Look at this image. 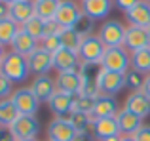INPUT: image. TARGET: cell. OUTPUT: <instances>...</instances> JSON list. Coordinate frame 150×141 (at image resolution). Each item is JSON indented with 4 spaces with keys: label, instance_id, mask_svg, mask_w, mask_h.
<instances>
[{
    "label": "cell",
    "instance_id": "6da1fadb",
    "mask_svg": "<svg viewBox=\"0 0 150 141\" xmlns=\"http://www.w3.org/2000/svg\"><path fill=\"white\" fill-rule=\"evenodd\" d=\"M0 73L6 74L13 84H21V82H27L30 76V69H29V61H27L25 56H19L15 52H8L6 57H4L2 65H0Z\"/></svg>",
    "mask_w": 150,
    "mask_h": 141
},
{
    "label": "cell",
    "instance_id": "7a4b0ae2",
    "mask_svg": "<svg viewBox=\"0 0 150 141\" xmlns=\"http://www.w3.org/2000/svg\"><path fill=\"white\" fill-rule=\"evenodd\" d=\"M105 53H106V46L103 44V40L97 34H91V36L84 38L80 50H78L80 63L82 65H91V67H101Z\"/></svg>",
    "mask_w": 150,
    "mask_h": 141
},
{
    "label": "cell",
    "instance_id": "3957f363",
    "mask_svg": "<svg viewBox=\"0 0 150 141\" xmlns=\"http://www.w3.org/2000/svg\"><path fill=\"white\" fill-rule=\"evenodd\" d=\"M125 29L127 25H124L118 19H106L101 23L97 36L103 40L106 48H122L125 42Z\"/></svg>",
    "mask_w": 150,
    "mask_h": 141
},
{
    "label": "cell",
    "instance_id": "277c9868",
    "mask_svg": "<svg viewBox=\"0 0 150 141\" xmlns=\"http://www.w3.org/2000/svg\"><path fill=\"white\" fill-rule=\"evenodd\" d=\"M103 70H110V73H120L125 74L131 69V53L122 46V48H106V53L103 57L101 63Z\"/></svg>",
    "mask_w": 150,
    "mask_h": 141
},
{
    "label": "cell",
    "instance_id": "5b68a950",
    "mask_svg": "<svg viewBox=\"0 0 150 141\" xmlns=\"http://www.w3.org/2000/svg\"><path fill=\"white\" fill-rule=\"evenodd\" d=\"M10 99L13 101V105L17 107L19 115L36 116L38 109H40V101H38V97L34 95V92L30 88H17Z\"/></svg>",
    "mask_w": 150,
    "mask_h": 141
},
{
    "label": "cell",
    "instance_id": "8992f818",
    "mask_svg": "<svg viewBox=\"0 0 150 141\" xmlns=\"http://www.w3.org/2000/svg\"><path fill=\"white\" fill-rule=\"evenodd\" d=\"M97 86H99L103 95H114L116 97L125 88V78L120 73H110V70H97Z\"/></svg>",
    "mask_w": 150,
    "mask_h": 141
},
{
    "label": "cell",
    "instance_id": "52a82bcc",
    "mask_svg": "<svg viewBox=\"0 0 150 141\" xmlns=\"http://www.w3.org/2000/svg\"><path fill=\"white\" fill-rule=\"evenodd\" d=\"M78 130L72 126L70 118H61V116H55L53 120L48 124V139L51 141H74Z\"/></svg>",
    "mask_w": 150,
    "mask_h": 141
},
{
    "label": "cell",
    "instance_id": "ba28073f",
    "mask_svg": "<svg viewBox=\"0 0 150 141\" xmlns=\"http://www.w3.org/2000/svg\"><path fill=\"white\" fill-rule=\"evenodd\" d=\"M55 84H57V90L65 93H70V95H80L82 88H84V76H82V70H69V73H57L55 76Z\"/></svg>",
    "mask_w": 150,
    "mask_h": 141
},
{
    "label": "cell",
    "instance_id": "9c48e42d",
    "mask_svg": "<svg viewBox=\"0 0 150 141\" xmlns=\"http://www.w3.org/2000/svg\"><path fill=\"white\" fill-rule=\"evenodd\" d=\"M124 48L127 50L129 53L139 52V50L150 48V34L148 29H143V27H135V25H127L125 29V42Z\"/></svg>",
    "mask_w": 150,
    "mask_h": 141
},
{
    "label": "cell",
    "instance_id": "30bf717a",
    "mask_svg": "<svg viewBox=\"0 0 150 141\" xmlns=\"http://www.w3.org/2000/svg\"><path fill=\"white\" fill-rule=\"evenodd\" d=\"M82 14V6L76 2V0H61V6L57 10V15H55V21L63 27V29H72L76 25L78 17Z\"/></svg>",
    "mask_w": 150,
    "mask_h": 141
},
{
    "label": "cell",
    "instance_id": "8fae6325",
    "mask_svg": "<svg viewBox=\"0 0 150 141\" xmlns=\"http://www.w3.org/2000/svg\"><path fill=\"white\" fill-rule=\"evenodd\" d=\"M27 61H29L30 74H34V76L50 74V70L53 69V56H51L46 48H42V46L34 53H30V56L27 57Z\"/></svg>",
    "mask_w": 150,
    "mask_h": 141
},
{
    "label": "cell",
    "instance_id": "7c38bea8",
    "mask_svg": "<svg viewBox=\"0 0 150 141\" xmlns=\"http://www.w3.org/2000/svg\"><path fill=\"white\" fill-rule=\"evenodd\" d=\"M11 132L15 134V137L19 141H25V139H36V135L40 134V122H38L36 116H27L21 115L15 124L11 126Z\"/></svg>",
    "mask_w": 150,
    "mask_h": 141
},
{
    "label": "cell",
    "instance_id": "4fadbf2b",
    "mask_svg": "<svg viewBox=\"0 0 150 141\" xmlns=\"http://www.w3.org/2000/svg\"><path fill=\"white\" fill-rule=\"evenodd\" d=\"M82 11L95 21H106L114 8V0H82Z\"/></svg>",
    "mask_w": 150,
    "mask_h": 141
},
{
    "label": "cell",
    "instance_id": "5bb4252c",
    "mask_svg": "<svg viewBox=\"0 0 150 141\" xmlns=\"http://www.w3.org/2000/svg\"><path fill=\"white\" fill-rule=\"evenodd\" d=\"M74 99H76L74 95L57 90V92L53 93V97L48 101V107H50V111L53 113L55 116L67 118V116H70V113L74 111Z\"/></svg>",
    "mask_w": 150,
    "mask_h": 141
},
{
    "label": "cell",
    "instance_id": "9a60e30c",
    "mask_svg": "<svg viewBox=\"0 0 150 141\" xmlns=\"http://www.w3.org/2000/svg\"><path fill=\"white\" fill-rule=\"evenodd\" d=\"M82 67L78 52L61 48L57 53H53V69L57 73H69V70H78Z\"/></svg>",
    "mask_w": 150,
    "mask_h": 141
},
{
    "label": "cell",
    "instance_id": "2e32d148",
    "mask_svg": "<svg viewBox=\"0 0 150 141\" xmlns=\"http://www.w3.org/2000/svg\"><path fill=\"white\" fill-rule=\"evenodd\" d=\"M95 139L105 141L108 137H116V135H122L120 124H118L116 116H108V118H97L93 120V128H91Z\"/></svg>",
    "mask_w": 150,
    "mask_h": 141
},
{
    "label": "cell",
    "instance_id": "e0dca14e",
    "mask_svg": "<svg viewBox=\"0 0 150 141\" xmlns=\"http://www.w3.org/2000/svg\"><path fill=\"white\" fill-rule=\"evenodd\" d=\"M30 90L34 92L40 103H48L53 97V93L57 92V84H55V78H51L50 74H44V76H34Z\"/></svg>",
    "mask_w": 150,
    "mask_h": 141
},
{
    "label": "cell",
    "instance_id": "ac0fdd59",
    "mask_svg": "<svg viewBox=\"0 0 150 141\" xmlns=\"http://www.w3.org/2000/svg\"><path fill=\"white\" fill-rule=\"evenodd\" d=\"M124 107L127 109L129 113L141 116V118L150 116V99H148V95L143 92V90L129 93L127 99H125V103H124Z\"/></svg>",
    "mask_w": 150,
    "mask_h": 141
},
{
    "label": "cell",
    "instance_id": "d6986e66",
    "mask_svg": "<svg viewBox=\"0 0 150 141\" xmlns=\"http://www.w3.org/2000/svg\"><path fill=\"white\" fill-rule=\"evenodd\" d=\"M116 118H118V124H120L122 135H125V137H133V135L144 126L143 118L137 116V115H133V113H129L125 107L120 109V113L116 115Z\"/></svg>",
    "mask_w": 150,
    "mask_h": 141
},
{
    "label": "cell",
    "instance_id": "ffe728a7",
    "mask_svg": "<svg viewBox=\"0 0 150 141\" xmlns=\"http://www.w3.org/2000/svg\"><path fill=\"white\" fill-rule=\"evenodd\" d=\"M120 113V103L114 95H101L95 99V109H93L91 116L93 120L97 118H108V116H116Z\"/></svg>",
    "mask_w": 150,
    "mask_h": 141
},
{
    "label": "cell",
    "instance_id": "44dd1931",
    "mask_svg": "<svg viewBox=\"0 0 150 141\" xmlns=\"http://www.w3.org/2000/svg\"><path fill=\"white\" fill-rule=\"evenodd\" d=\"M11 52H15V53H19V56H25V57H29L30 53H34L38 48H40V42L38 40H34L30 34H27L25 31H19L17 33V36L13 38V42H11Z\"/></svg>",
    "mask_w": 150,
    "mask_h": 141
},
{
    "label": "cell",
    "instance_id": "7402d4cb",
    "mask_svg": "<svg viewBox=\"0 0 150 141\" xmlns=\"http://www.w3.org/2000/svg\"><path fill=\"white\" fill-rule=\"evenodd\" d=\"M36 15V10H34V0H25V2H17L10 6V17L17 23L19 27H23L27 21Z\"/></svg>",
    "mask_w": 150,
    "mask_h": 141
},
{
    "label": "cell",
    "instance_id": "603a6c76",
    "mask_svg": "<svg viewBox=\"0 0 150 141\" xmlns=\"http://www.w3.org/2000/svg\"><path fill=\"white\" fill-rule=\"evenodd\" d=\"M125 19H127L129 25L148 29L150 27V4L144 2V0H141L133 10H129L127 14H125Z\"/></svg>",
    "mask_w": 150,
    "mask_h": 141
},
{
    "label": "cell",
    "instance_id": "cb8c5ba5",
    "mask_svg": "<svg viewBox=\"0 0 150 141\" xmlns=\"http://www.w3.org/2000/svg\"><path fill=\"white\" fill-rule=\"evenodd\" d=\"M19 111L11 99H0V128H11L19 118Z\"/></svg>",
    "mask_w": 150,
    "mask_h": 141
},
{
    "label": "cell",
    "instance_id": "d4e9b609",
    "mask_svg": "<svg viewBox=\"0 0 150 141\" xmlns=\"http://www.w3.org/2000/svg\"><path fill=\"white\" fill-rule=\"evenodd\" d=\"M61 6V0H34L36 15L44 21H51L57 15V10Z\"/></svg>",
    "mask_w": 150,
    "mask_h": 141
},
{
    "label": "cell",
    "instance_id": "484cf974",
    "mask_svg": "<svg viewBox=\"0 0 150 141\" xmlns=\"http://www.w3.org/2000/svg\"><path fill=\"white\" fill-rule=\"evenodd\" d=\"M19 31H21V27L11 17L2 19V21H0V46H4V48H6V46H11V42L17 36Z\"/></svg>",
    "mask_w": 150,
    "mask_h": 141
},
{
    "label": "cell",
    "instance_id": "4316f807",
    "mask_svg": "<svg viewBox=\"0 0 150 141\" xmlns=\"http://www.w3.org/2000/svg\"><path fill=\"white\" fill-rule=\"evenodd\" d=\"M131 69L139 70L141 74H150V48L139 50L131 53Z\"/></svg>",
    "mask_w": 150,
    "mask_h": 141
},
{
    "label": "cell",
    "instance_id": "83f0119b",
    "mask_svg": "<svg viewBox=\"0 0 150 141\" xmlns=\"http://www.w3.org/2000/svg\"><path fill=\"white\" fill-rule=\"evenodd\" d=\"M59 38H61L63 48L72 50V52H78L80 46H82V40H84V38L74 31V27H72V29H63V33L59 34Z\"/></svg>",
    "mask_w": 150,
    "mask_h": 141
},
{
    "label": "cell",
    "instance_id": "f1b7e54d",
    "mask_svg": "<svg viewBox=\"0 0 150 141\" xmlns=\"http://www.w3.org/2000/svg\"><path fill=\"white\" fill-rule=\"evenodd\" d=\"M44 25H46L44 19H40L38 15H34V17L30 19V21H27L25 25L21 27V29L25 31L27 34H30V36H33L34 40L42 42V38H44Z\"/></svg>",
    "mask_w": 150,
    "mask_h": 141
},
{
    "label": "cell",
    "instance_id": "f546056e",
    "mask_svg": "<svg viewBox=\"0 0 150 141\" xmlns=\"http://www.w3.org/2000/svg\"><path fill=\"white\" fill-rule=\"evenodd\" d=\"M74 31H76L82 38H88V36H91V34H95L93 33V31H95V19H91L89 15H86L84 11H82L78 21H76V25H74Z\"/></svg>",
    "mask_w": 150,
    "mask_h": 141
},
{
    "label": "cell",
    "instance_id": "4dcf8cb0",
    "mask_svg": "<svg viewBox=\"0 0 150 141\" xmlns=\"http://www.w3.org/2000/svg\"><path fill=\"white\" fill-rule=\"evenodd\" d=\"M70 122H72V126L76 128L78 132H84V130H89L91 132L93 128V116L91 115H86V113H70Z\"/></svg>",
    "mask_w": 150,
    "mask_h": 141
},
{
    "label": "cell",
    "instance_id": "1f68e13d",
    "mask_svg": "<svg viewBox=\"0 0 150 141\" xmlns=\"http://www.w3.org/2000/svg\"><path fill=\"white\" fill-rule=\"evenodd\" d=\"M124 78H125V88H129L131 92H139V90H143V84H144V74H141L139 70L129 69L127 73L124 74Z\"/></svg>",
    "mask_w": 150,
    "mask_h": 141
},
{
    "label": "cell",
    "instance_id": "d6a6232c",
    "mask_svg": "<svg viewBox=\"0 0 150 141\" xmlns=\"http://www.w3.org/2000/svg\"><path fill=\"white\" fill-rule=\"evenodd\" d=\"M93 109H95V97L84 95V93L76 95V99H74V111H76V113H86V115H91Z\"/></svg>",
    "mask_w": 150,
    "mask_h": 141
},
{
    "label": "cell",
    "instance_id": "836d02e7",
    "mask_svg": "<svg viewBox=\"0 0 150 141\" xmlns=\"http://www.w3.org/2000/svg\"><path fill=\"white\" fill-rule=\"evenodd\" d=\"M13 82L10 80V78L6 76V74L0 73V99H10L11 95H13Z\"/></svg>",
    "mask_w": 150,
    "mask_h": 141
},
{
    "label": "cell",
    "instance_id": "e575fe53",
    "mask_svg": "<svg viewBox=\"0 0 150 141\" xmlns=\"http://www.w3.org/2000/svg\"><path fill=\"white\" fill-rule=\"evenodd\" d=\"M40 46H42V48H46V50H48V52L51 53V56H53V53H57L59 50L63 48V44H61V38H59V36H48V38H44Z\"/></svg>",
    "mask_w": 150,
    "mask_h": 141
},
{
    "label": "cell",
    "instance_id": "d590c367",
    "mask_svg": "<svg viewBox=\"0 0 150 141\" xmlns=\"http://www.w3.org/2000/svg\"><path fill=\"white\" fill-rule=\"evenodd\" d=\"M61 33H63V27L59 25L55 19L46 21V25H44V38H48V36H59ZM44 38H42V40H44Z\"/></svg>",
    "mask_w": 150,
    "mask_h": 141
},
{
    "label": "cell",
    "instance_id": "8d00e7d4",
    "mask_svg": "<svg viewBox=\"0 0 150 141\" xmlns=\"http://www.w3.org/2000/svg\"><path fill=\"white\" fill-rule=\"evenodd\" d=\"M139 2H141V0H114V6H116L120 11L127 14V11H129V10H133V8H135Z\"/></svg>",
    "mask_w": 150,
    "mask_h": 141
},
{
    "label": "cell",
    "instance_id": "74e56055",
    "mask_svg": "<svg viewBox=\"0 0 150 141\" xmlns=\"http://www.w3.org/2000/svg\"><path fill=\"white\" fill-rule=\"evenodd\" d=\"M0 141H19L11 128H0Z\"/></svg>",
    "mask_w": 150,
    "mask_h": 141
},
{
    "label": "cell",
    "instance_id": "f35d334b",
    "mask_svg": "<svg viewBox=\"0 0 150 141\" xmlns=\"http://www.w3.org/2000/svg\"><path fill=\"white\" fill-rule=\"evenodd\" d=\"M133 137H135V141H150V126H143Z\"/></svg>",
    "mask_w": 150,
    "mask_h": 141
},
{
    "label": "cell",
    "instance_id": "ab89813d",
    "mask_svg": "<svg viewBox=\"0 0 150 141\" xmlns=\"http://www.w3.org/2000/svg\"><path fill=\"white\" fill-rule=\"evenodd\" d=\"M93 139H95V135H93V132H89V130L78 132L76 137H74V141H93Z\"/></svg>",
    "mask_w": 150,
    "mask_h": 141
},
{
    "label": "cell",
    "instance_id": "60d3db41",
    "mask_svg": "<svg viewBox=\"0 0 150 141\" xmlns=\"http://www.w3.org/2000/svg\"><path fill=\"white\" fill-rule=\"evenodd\" d=\"M10 17V4H6L4 0H0V21Z\"/></svg>",
    "mask_w": 150,
    "mask_h": 141
},
{
    "label": "cell",
    "instance_id": "b9f144b4",
    "mask_svg": "<svg viewBox=\"0 0 150 141\" xmlns=\"http://www.w3.org/2000/svg\"><path fill=\"white\" fill-rule=\"evenodd\" d=\"M143 92L148 95V99H150V74H146L144 76V84H143Z\"/></svg>",
    "mask_w": 150,
    "mask_h": 141
},
{
    "label": "cell",
    "instance_id": "7bdbcfd3",
    "mask_svg": "<svg viewBox=\"0 0 150 141\" xmlns=\"http://www.w3.org/2000/svg\"><path fill=\"white\" fill-rule=\"evenodd\" d=\"M6 50H4V46H0V65H2V61H4V57H6Z\"/></svg>",
    "mask_w": 150,
    "mask_h": 141
},
{
    "label": "cell",
    "instance_id": "ee69618b",
    "mask_svg": "<svg viewBox=\"0 0 150 141\" xmlns=\"http://www.w3.org/2000/svg\"><path fill=\"white\" fill-rule=\"evenodd\" d=\"M4 2H6V4H10V6H11V4H17V2H25V0H4Z\"/></svg>",
    "mask_w": 150,
    "mask_h": 141
},
{
    "label": "cell",
    "instance_id": "f6af8a7d",
    "mask_svg": "<svg viewBox=\"0 0 150 141\" xmlns=\"http://www.w3.org/2000/svg\"><path fill=\"white\" fill-rule=\"evenodd\" d=\"M105 141H122V135H116V137H108V139H105Z\"/></svg>",
    "mask_w": 150,
    "mask_h": 141
},
{
    "label": "cell",
    "instance_id": "bcb514c9",
    "mask_svg": "<svg viewBox=\"0 0 150 141\" xmlns=\"http://www.w3.org/2000/svg\"><path fill=\"white\" fill-rule=\"evenodd\" d=\"M122 141H135V137H125V135H122Z\"/></svg>",
    "mask_w": 150,
    "mask_h": 141
},
{
    "label": "cell",
    "instance_id": "7dc6e473",
    "mask_svg": "<svg viewBox=\"0 0 150 141\" xmlns=\"http://www.w3.org/2000/svg\"><path fill=\"white\" fill-rule=\"evenodd\" d=\"M25 141H38V139H25Z\"/></svg>",
    "mask_w": 150,
    "mask_h": 141
},
{
    "label": "cell",
    "instance_id": "c3c4849f",
    "mask_svg": "<svg viewBox=\"0 0 150 141\" xmlns=\"http://www.w3.org/2000/svg\"><path fill=\"white\" fill-rule=\"evenodd\" d=\"M144 2H148V4H150V0H144Z\"/></svg>",
    "mask_w": 150,
    "mask_h": 141
},
{
    "label": "cell",
    "instance_id": "681fc988",
    "mask_svg": "<svg viewBox=\"0 0 150 141\" xmlns=\"http://www.w3.org/2000/svg\"><path fill=\"white\" fill-rule=\"evenodd\" d=\"M148 34H150V27H148Z\"/></svg>",
    "mask_w": 150,
    "mask_h": 141
},
{
    "label": "cell",
    "instance_id": "f907efd6",
    "mask_svg": "<svg viewBox=\"0 0 150 141\" xmlns=\"http://www.w3.org/2000/svg\"><path fill=\"white\" fill-rule=\"evenodd\" d=\"M48 141H51V139H48Z\"/></svg>",
    "mask_w": 150,
    "mask_h": 141
},
{
    "label": "cell",
    "instance_id": "816d5d0a",
    "mask_svg": "<svg viewBox=\"0 0 150 141\" xmlns=\"http://www.w3.org/2000/svg\"><path fill=\"white\" fill-rule=\"evenodd\" d=\"M80 2H82V0H80Z\"/></svg>",
    "mask_w": 150,
    "mask_h": 141
}]
</instances>
